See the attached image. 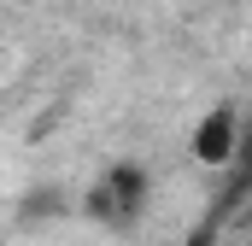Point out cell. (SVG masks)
I'll use <instances>...</instances> for the list:
<instances>
[{
    "instance_id": "1",
    "label": "cell",
    "mask_w": 252,
    "mask_h": 246,
    "mask_svg": "<svg viewBox=\"0 0 252 246\" xmlns=\"http://www.w3.org/2000/svg\"><path fill=\"white\" fill-rule=\"evenodd\" d=\"M141 205H147V170L141 164H112L82 199V211L94 223H106V229H129L141 217Z\"/></svg>"
},
{
    "instance_id": "2",
    "label": "cell",
    "mask_w": 252,
    "mask_h": 246,
    "mask_svg": "<svg viewBox=\"0 0 252 246\" xmlns=\"http://www.w3.org/2000/svg\"><path fill=\"white\" fill-rule=\"evenodd\" d=\"M235 135H241L235 106H211L205 118L193 123V158H199L205 170H223V164L235 158Z\"/></svg>"
},
{
    "instance_id": "3",
    "label": "cell",
    "mask_w": 252,
    "mask_h": 246,
    "mask_svg": "<svg viewBox=\"0 0 252 246\" xmlns=\"http://www.w3.org/2000/svg\"><path fill=\"white\" fill-rule=\"evenodd\" d=\"M182 246H217V217H205V223H193L188 235H182Z\"/></svg>"
},
{
    "instance_id": "4",
    "label": "cell",
    "mask_w": 252,
    "mask_h": 246,
    "mask_svg": "<svg viewBox=\"0 0 252 246\" xmlns=\"http://www.w3.org/2000/svg\"><path fill=\"white\" fill-rule=\"evenodd\" d=\"M153 246H182V241H153Z\"/></svg>"
}]
</instances>
